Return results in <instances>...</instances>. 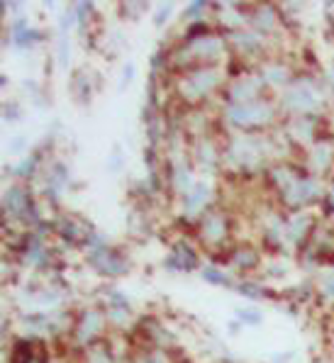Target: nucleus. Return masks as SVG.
Instances as JSON below:
<instances>
[{"mask_svg": "<svg viewBox=\"0 0 334 363\" xmlns=\"http://www.w3.org/2000/svg\"><path fill=\"white\" fill-rule=\"evenodd\" d=\"M225 74L222 66H193L174 78V98L183 108H203V103L217 91L225 88Z\"/></svg>", "mask_w": 334, "mask_h": 363, "instance_id": "f257e3e1", "label": "nucleus"}, {"mask_svg": "<svg viewBox=\"0 0 334 363\" xmlns=\"http://www.w3.org/2000/svg\"><path fill=\"white\" fill-rule=\"evenodd\" d=\"M222 122L230 127L232 132H249V134H266L274 130L281 108H278V98L264 96L252 103L242 105H222Z\"/></svg>", "mask_w": 334, "mask_h": 363, "instance_id": "f03ea898", "label": "nucleus"}, {"mask_svg": "<svg viewBox=\"0 0 334 363\" xmlns=\"http://www.w3.org/2000/svg\"><path fill=\"white\" fill-rule=\"evenodd\" d=\"M325 91L320 86V78L315 74H298L291 86H286L278 96V108L286 117L300 115H322L325 108Z\"/></svg>", "mask_w": 334, "mask_h": 363, "instance_id": "7ed1b4c3", "label": "nucleus"}, {"mask_svg": "<svg viewBox=\"0 0 334 363\" xmlns=\"http://www.w3.org/2000/svg\"><path fill=\"white\" fill-rule=\"evenodd\" d=\"M196 237L203 244L205 251L217 259V254H230V242H232V215L222 205H213L210 210H205L196 222Z\"/></svg>", "mask_w": 334, "mask_h": 363, "instance_id": "20e7f679", "label": "nucleus"}, {"mask_svg": "<svg viewBox=\"0 0 334 363\" xmlns=\"http://www.w3.org/2000/svg\"><path fill=\"white\" fill-rule=\"evenodd\" d=\"M18 222V225L35 230L42 225V210L37 198L32 195L30 186L22 183H10L3 193V225Z\"/></svg>", "mask_w": 334, "mask_h": 363, "instance_id": "39448f33", "label": "nucleus"}, {"mask_svg": "<svg viewBox=\"0 0 334 363\" xmlns=\"http://www.w3.org/2000/svg\"><path fill=\"white\" fill-rule=\"evenodd\" d=\"M108 327H110V322H108V315H105L103 305L81 307V310L76 312V322H74V329H71L69 342L76 351H83V349H88V346L108 339Z\"/></svg>", "mask_w": 334, "mask_h": 363, "instance_id": "423d86ee", "label": "nucleus"}, {"mask_svg": "<svg viewBox=\"0 0 334 363\" xmlns=\"http://www.w3.org/2000/svg\"><path fill=\"white\" fill-rule=\"evenodd\" d=\"M171 149L164 159V173H166V186L176 198H183L193 186H196V164L191 159V152L178 147V139H169Z\"/></svg>", "mask_w": 334, "mask_h": 363, "instance_id": "0eeeda50", "label": "nucleus"}, {"mask_svg": "<svg viewBox=\"0 0 334 363\" xmlns=\"http://www.w3.org/2000/svg\"><path fill=\"white\" fill-rule=\"evenodd\" d=\"M325 186H322V178L313 176V173L305 171L300 178H295L291 186L283 193H278V203H281L283 210L288 212H303L308 210L310 205L322 203L325 200Z\"/></svg>", "mask_w": 334, "mask_h": 363, "instance_id": "6e6552de", "label": "nucleus"}, {"mask_svg": "<svg viewBox=\"0 0 334 363\" xmlns=\"http://www.w3.org/2000/svg\"><path fill=\"white\" fill-rule=\"evenodd\" d=\"M264 96H269V88H266V83L261 81V76L256 74V69L230 76L225 83V88H222V100L230 105L252 103V100H259Z\"/></svg>", "mask_w": 334, "mask_h": 363, "instance_id": "1a4fd4ad", "label": "nucleus"}, {"mask_svg": "<svg viewBox=\"0 0 334 363\" xmlns=\"http://www.w3.org/2000/svg\"><path fill=\"white\" fill-rule=\"evenodd\" d=\"M86 264L103 278H120L130 271V256L113 244H105L100 249L86 251Z\"/></svg>", "mask_w": 334, "mask_h": 363, "instance_id": "9d476101", "label": "nucleus"}, {"mask_svg": "<svg viewBox=\"0 0 334 363\" xmlns=\"http://www.w3.org/2000/svg\"><path fill=\"white\" fill-rule=\"evenodd\" d=\"M325 115H300V117H286V122H283V134L288 137V142L293 144V147H303V149H310L313 144L317 142L320 137H325V132H322V125H325V120H322Z\"/></svg>", "mask_w": 334, "mask_h": 363, "instance_id": "9b49d317", "label": "nucleus"}, {"mask_svg": "<svg viewBox=\"0 0 334 363\" xmlns=\"http://www.w3.org/2000/svg\"><path fill=\"white\" fill-rule=\"evenodd\" d=\"M227 42H230V52L235 57L244 59V61H256V66L261 64L266 57V35L256 32L254 27H242V30L235 32H225Z\"/></svg>", "mask_w": 334, "mask_h": 363, "instance_id": "f8f14e48", "label": "nucleus"}, {"mask_svg": "<svg viewBox=\"0 0 334 363\" xmlns=\"http://www.w3.org/2000/svg\"><path fill=\"white\" fill-rule=\"evenodd\" d=\"M191 159L196 164V171L203 173L205 178H213L222 169V142L215 134L193 139L191 144Z\"/></svg>", "mask_w": 334, "mask_h": 363, "instance_id": "ddd939ff", "label": "nucleus"}, {"mask_svg": "<svg viewBox=\"0 0 334 363\" xmlns=\"http://www.w3.org/2000/svg\"><path fill=\"white\" fill-rule=\"evenodd\" d=\"M300 254L305 256V261H313V264L334 266V225L317 222L313 237L300 249Z\"/></svg>", "mask_w": 334, "mask_h": 363, "instance_id": "4468645a", "label": "nucleus"}, {"mask_svg": "<svg viewBox=\"0 0 334 363\" xmlns=\"http://www.w3.org/2000/svg\"><path fill=\"white\" fill-rule=\"evenodd\" d=\"M164 268L171 273H198L203 264H200V249L188 239H178L171 244L169 254L164 259Z\"/></svg>", "mask_w": 334, "mask_h": 363, "instance_id": "2eb2a0df", "label": "nucleus"}, {"mask_svg": "<svg viewBox=\"0 0 334 363\" xmlns=\"http://www.w3.org/2000/svg\"><path fill=\"white\" fill-rule=\"evenodd\" d=\"M213 198H215L213 181H210V178H200V181L186 195H183V198H178V205H181V217L198 220L205 210L213 208Z\"/></svg>", "mask_w": 334, "mask_h": 363, "instance_id": "dca6fc26", "label": "nucleus"}, {"mask_svg": "<svg viewBox=\"0 0 334 363\" xmlns=\"http://www.w3.org/2000/svg\"><path fill=\"white\" fill-rule=\"evenodd\" d=\"M305 169L317 178H325L334 171V137L325 134L313 144L310 149H305Z\"/></svg>", "mask_w": 334, "mask_h": 363, "instance_id": "f3484780", "label": "nucleus"}, {"mask_svg": "<svg viewBox=\"0 0 334 363\" xmlns=\"http://www.w3.org/2000/svg\"><path fill=\"white\" fill-rule=\"evenodd\" d=\"M256 74L261 76V81L266 83L269 91H283V88L291 86L293 78L298 76L291 61L278 59V57H269L261 61V64L256 66Z\"/></svg>", "mask_w": 334, "mask_h": 363, "instance_id": "a211bd4d", "label": "nucleus"}, {"mask_svg": "<svg viewBox=\"0 0 334 363\" xmlns=\"http://www.w3.org/2000/svg\"><path fill=\"white\" fill-rule=\"evenodd\" d=\"M52 225H54V234H57L64 244H69V247H83L86 239L91 237V232H93L91 222H86L83 217L71 215V212L59 215Z\"/></svg>", "mask_w": 334, "mask_h": 363, "instance_id": "6ab92c4d", "label": "nucleus"}, {"mask_svg": "<svg viewBox=\"0 0 334 363\" xmlns=\"http://www.w3.org/2000/svg\"><path fill=\"white\" fill-rule=\"evenodd\" d=\"M317 227V217L313 212L303 210V212H291L286 217V244L295 251H300L305 244L310 242Z\"/></svg>", "mask_w": 334, "mask_h": 363, "instance_id": "aec40b11", "label": "nucleus"}, {"mask_svg": "<svg viewBox=\"0 0 334 363\" xmlns=\"http://www.w3.org/2000/svg\"><path fill=\"white\" fill-rule=\"evenodd\" d=\"M103 307H105V315H108V322L113 327H130L132 322H135V307H132V300L127 298V293H122L118 288L105 290Z\"/></svg>", "mask_w": 334, "mask_h": 363, "instance_id": "412c9836", "label": "nucleus"}, {"mask_svg": "<svg viewBox=\"0 0 334 363\" xmlns=\"http://www.w3.org/2000/svg\"><path fill=\"white\" fill-rule=\"evenodd\" d=\"M71 183V171L64 161L54 159L49 161L47 166L42 169V198L47 200H57L59 195L66 193Z\"/></svg>", "mask_w": 334, "mask_h": 363, "instance_id": "4be33fe9", "label": "nucleus"}, {"mask_svg": "<svg viewBox=\"0 0 334 363\" xmlns=\"http://www.w3.org/2000/svg\"><path fill=\"white\" fill-rule=\"evenodd\" d=\"M239 273H254L261 268V249L256 244L239 242L230 249V261H227Z\"/></svg>", "mask_w": 334, "mask_h": 363, "instance_id": "5701e85b", "label": "nucleus"}, {"mask_svg": "<svg viewBox=\"0 0 334 363\" xmlns=\"http://www.w3.org/2000/svg\"><path fill=\"white\" fill-rule=\"evenodd\" d=\"M281 25V8L271 3H256L249 10V27H254L261 35L276 32V27Z\"/></svg>", "mask_w": 334, "mask_h": 363, "instance_id": "b1692460", "label": "nucleus"}, {"mask_svg": "<svg viewBox=\"0 0 334 363\" xmlns=\"http://www.w3.org/2000/svg\"><path fill=\"white\" fill-rule=\"evenodd\" d=\"M127 363H188L174 349H159V346H135Z\"/></svg>", "mask_w": 334, "mask_h": 363, "instance_id": "393cba45", "label": "nucleus"}, {"mask_svg": "<svg viewBox=\"0 0 334 363\" xmlns=\"http://www.w3.org/2000/svg\"><path fill=\"white\" fill-rule=\"evenodd\" d=\"M96 88H98L96 71L81 66V69H76L71 74V96L79 100V103H91V98L96 96Z\"/></svg>", "mask_w": 334, "mask_h": 363, "instance_id": "a878e982", "label": "nucleus"}, {"mask_svg": "<svg viewBox=\"0 0 334 363\" xmlns=\"http://www.w3.org/2000/svg\"><path fill=\"white\" fill-rule=\"evenodd\" d=\"M76 363H120V356H118V351H115L113 342H110V339H103V342L79 351Z\"/></svg>", "mask_w": 334, "mask_h": 363, "instance_id": "bb28decb", "label": "nucleus"}, {"mask_svg": "<svg viewBox=\"0 0 334 363\" xmlns=\"http://www.w3.org/2000/svg\"><path fill=\"white\" fill-rule=\"evenodd\" d=\"M44 169L42 166V149H35V152H30L27 156H22L15 166H10V173H13L15 178H20V181H32V178L37 176Z\"/></svg>", "mask_w": 334, "mask_h": 363, "instance_id": "cd10ccee", "label": "nucleus"}, {"mask_svg": "<svg viewBox=\"0 0 334 363\" xmlns=\"http://www.w3.org/2000/svg\"><path fill=\"white\" fill-rule=\"evenodd\" d=\"M235 290H237L239 295H242V298L254 300V303H259V300H274L276 298L274 290L266 288L264 283L254 281V278H239Z\"/></svg>", "mask_w": 334, "mask_h": 363, "instance_id": "c85d7f7f", "label": "nucleus"}, {"mask_svg": "<svg viewBox=\"0 0 334 363\" xmlns=\"http://www.w3.org/2000/svg\"><path fill=\"white\" fill-rule=\"evenodd\" d=\"M198 273H200V278H203L205 283H210V286H215V288H232V290H235V286H237V281L232 278V273H227L225 268L217 266V264L203 266Z\"/></svg>", "mask_w": 334, "mask_h": 363, "instance_id": "c756f323", "label": "nucleus"}, {"mask_svg": "<svg viewBox=\"0 0 334 363\" xmlns=\"http://www.w3.org/2000/svg\"><path fill=\"white\" fill-rule=\"evenodd\" d=\"M315 298L325 305H334V268L315 278Z\"/></svg>", "mask_w": 334, "mask_h": 363, "instance_id": "7c9ffc66", "label": "nucleus"}, {"mask_svg": "<svg viewBox=\"0 0 334 363\" xmlns=\"http://www.w3.org/2000/svg\"><path fill=\"white\" fill-rule=\"evenodd\" d=\"M127 227H130V234H135V237H144V234L152 232V220H149V215L144 212L142 205L130 212V217H127Z\"/></svg>", "mask_w": 334, "mask_h": 363, "instance_id": "2f4dec72", "label": "nucleus"}, {"mask_svg": "<svg viewBox=\"0 0 334 363\" xmlns=\"http://www.w3.org/2000/svg\"><path fill=\"white\" fill-rule=\"evenodd\" d=\"M44 35H47V32H44L42 27L32 25L30 30H25V32H22L20 37H15L13 42H10V44H13L15 49H32V47H37V44L42 42V39H44Z\"/></svg>", "mask_w": 334, "mask_h": 363, "instance_id": "473e14b6", "label": "nucleus"}, {"mask_svg": "<svg viewBox=\"0 0 334 363\" xmlns=\"http://www.w3.org/2000/svg\"><path fill=\"white\" fill-rule=\"evenodd\" d=\"M235 320L242 327H259L261 322H264V315H261L256 307H239L235 312Z\"/></svg>", "mask_w": 334, "mask_h": 363, "instance_id": "72a5a7b5", "label": "nucleus"}, {"mask_svg": "<svg viewBox=\"0 0 334 363\" xmlns=\"http://www.w3.org/2000/svg\"><path fill=\"white\" fill-rule=\"evenodd\" d=\"M147 8H149V3H144V0H125V3L118 5L120 15L125 20H137Z\"/></svg>", "mask_w": 334, "mask_h": 363, "instance_id": "f704fd0d", "label": "nucleus"}, {"mask_svg": "<svg viewBox=\"0 0 334 363\" xmlns=\"http://www.w3.org/2000/svg\"><path fill=\"white\" fill-rule=\"evenodd\" d=\"M208 8H213V5H210V3H205V0H193V3H188L186 8L181 10V20H183V22L200 20V15H203Z\"/></svg>", "mask_w": 334, "mask_h": 363, "instance_id": "c9c22d12", "label": "nucleus"}, {"mask_svg": "<svg viewBox=\"0 0 334 363\" xmlns=\"http://www.w3.org/2000/svg\"><path fill=\"white\" fill-rule=\"evenodd\" d=\"M174 10H176V5L171 3V0H164V3H159L157 10H154V25H157V27L166 25L171 15H174Z\"/></svg>", "mask_w": 334, "mask_h": 363, "instance_id": "e433bc0d", "label": "nucleus"}, {"mask_svg": "<svg viewBox=\"0 0 334 363\" xmlns=\"http://www.w3.org/2000/svg\"><path fill=\"white\" fill-rule=\"evenodd\" d=\"M22 117V105H20V100H5L3 103V120H8V122H18Z\"/></svg>", "mask_w": 334, "mask_h": 363, "instance_id": "4c0bfd02", "label": "nucleus"}, {"mask_svg": "<svg viewBox=\"0 0 334 363\" xmlns=\"http://www.w3.org/2000/svg\"><path fill=\"white\" fill-rule=\"evenodd\" d=\"M57 52H59V64L69 66V59H71V39H69V35H59Z\"/></svg>", "mask_w": 334, "mask_h": 363, "instance_id": "58836bf2", "label": "nucleus"}, {"mask_svg": "<svg viewBox=\"0 0 334 363\" xmlns=\"http://www.w3.org/2000/svg\"><path fill=\"white\" fill-rule=\"evenodd\" d=\"M137 74V66L135 61H125L122 64V71H120V81H118V88H127L132 83V78Z\"/></svg>", "mask_w": 334, "mask_h": 363, "instance_id": "ea45409f", "label": "nucleus"}, {"mask_svg": "<svg viewBox=\"0 0 334 363\" xmlns=\"http://www.w3.org/2000/svg\"><path fill=\"white\" fill-rule=\"evenodd\" d=\"M25 147H27V139L22 137V134H18V137L10 142L8 149H10V154H22V152H25ZM22 156H25V154H22Z\"/></svg>", "mask_w": 334, "mask_h": 363, "instance_id": "a19ab883", "label": "nucleus"}, {"mask_svg": "<svg viewBox=\"0 0 334 363\" xmlns=\"http://www.w3.org/2000/svg\"><path fill=\"white\" fill-rule=\"evenodd\" d=\"M108 166H110V169H113V171H118L120 166H122V154H120V147H113V154H110Z\"/></svg>", "mask_w": 334, "mask_h": 363, "instance_id": "79ce46f5", "label": "nucleus"}, {"mask_svg": "<svg viewBox=\"0 0 334 363\" xmlns=\"http://www.w3.org/2000/svg\"><path fill=\"white\" fill-rule=\"evenodd\" d=\"M52 363H64V361H52Z\"/></svg>", "mask_w": 334, "mask_h": 363, "instance_id": "37998d69", "label": "nucleus"}]
</instances>
